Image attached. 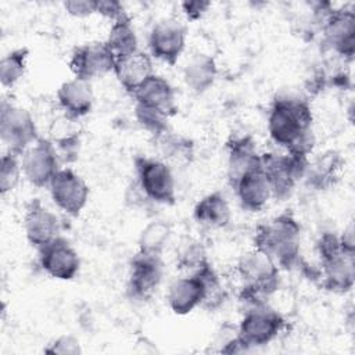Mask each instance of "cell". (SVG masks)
Returning a JSON list of instances; mask_svg holds the SVG:
<instances>
[{"mask_svg": "<svg viewBox=\"0 0 355 355\" xmlns=\"http://www.w3.org/2000/svg\"><path fill=\"white\" fill-rule=\"evenodd\" d=\"M312 110L306 98L291 94L277 96L268 116L270 139L287 153L309 157L315 146Z\"/></svg>", "mask_w": 355, "mask_h": 355, "instance_id": "cell-1", "label": "cell"}, {"mask_svg": "<svg viewBox=\"0 0 355 355\" xmlns=\"http://www.w3.org/2000/svg\"><path fill=\"white\" fill-rule=\"evenodd\" d=\"M301 226L288 214H280L258 225L254 234V248L266 254L279 269L291 270L300 265Z\"/></svg>", "mask_w": 355, "mask_h": 355, "instance_id": "cell-2", "label": "cell"}, {"mask_svg": "<svg viewBox=\"0 0 355 355\" xmlns=\"http://www.w3.org/2000/svg\"><path fill=\"white\" fill-rule=\"evenodd\" d=\"M237 273L243 280L239 300L245 308L268 304L270 295L280 287V269L266 254L255 248L241 255Z\"/></svg>", "mask_w": 355, "mask_h": 355, "instance_id": "cell-3", "label": "cell"}, {"mask_svg": "<svg viewBox=\"0 0 355 355\" xmlns=\"http://www.w3.org/2000/svg\"><path fill=\"white\" fill-rule=\"evenodd\" d=\"M308 157L293 153H263L261 154V168L270 187L272 197L286 200L294 191L297 183L304 178Z\"/></svg>", "mask_w": 355, "mask_h": 355, "instance_id": "cell-4", "label": "cell"}, {"mask_svg": "<svg viewBox=\"0 0 355 355\" xmlns=\"http://www.w3.org/2000/svg\"><path fill=\"white\" fill-rule=\"evenodd\" d=\"M0 137L7 151L19 157L40 139L33 115L6 100L0 105Z\"/></svg>", "mask_w": 355, "mask_h": 355, "instance_id": "cell-5", "label": "cell"}, {"mask_svg": "<svg viewBox=\"0 0 355 355\" xmlns=\"http://www.w3.org/2000/svg\"><path fill=\"white\" fill-rule=\"evenodd\" d=\"M136 184L147 200L157 204H173L176 198L175 178L171 166L158 158L136 157Z\"/></svg>", "mask_w": 355, "mask_h": 355, "instance_id": "cell-6", "label": "cell"}, {"mask_svg": "<svg viewBox=\"0 0 355 355\" xmlns=\"http://www.w3.org/2000/svg\"><path fill=\"white\" fill-rule=\"evenodd\" d=\"M284 326V316L269 304L250 306L237 326V336L252 349L273 341Z\"/></svg>", "mask_w": 355, "mask_h": 355, "instance_id": "cell-7", "label": "cell"}, {"mask_svg": "<svg viewBox=\"0 0 355 355\" xmlns=\"http://www.w3.org/2000/svg\"><path fill=\"white\" fill-rule=\"evenodd\" d=\"M22 175L35 187H49L51 179L61 169V158L54 144L40 137L21 155Z\"/></svg>", "mask_w": 355, "mask_h": 355, "instance_id": "cell-8", "label": "cell"}, {"mask_svg": "<svg viewBox=\"0 0 355 355\" xmlns=\"http://www.w3.org/2000/svg\"><path fill=\"white\" fill-rule=\"evenodd\" d=\"M164 276L161 255L137 251L130 259L128 275V294L137 301L150 300L159 287Z\"/></svg>", "mask_w": 355, "mask_h": 355, "instance_id": "cell-9", "label": "cell"}, {"mask_svg": "<svg viewBox=\"0 0 355 355\" xmlns=\"http://www.w3.org/2000/svg\"><path fill=\"white\" fill-rule=\"evenodd\" d=\"M323 46L338 57L351 61L355 54V12L352 8H334L322 28Z\"/></svg>", "mask_w": 355, "mask_h": 355, "instance_id": "cell-10", "label": "cell"}, {"mask_svg": "<svg viewBox=\"0 0 355 355\" xmlns=\"http://www.w3.org/2000/svg\"><path fill=\"white\" fill-rule=\"evenodd\" d=\"M115 57L104 42H90L76 46L71 54L69 69L73 78L92 82L114 72Z\"/></svg>", "mask_w": 355, "mask_h": 355, "instance_id": "cell-11", "label": "cell"}, {"mask_svg": "<svg viewBox=\"0 0 355 355\" xmlns=\"http://www.w3.org/2000/svg\"><path fill=\"white\" fill-rule=\"evenodd\" d=\"M54 204L67 215L76 218L87 204L89 186L80 175L71 168H61L49 184Z\"/></svg>", "mask_w": 355, "mask_h": 355, "instance_id": "cell-12", "label": "cell"}, {"mask_svg": "<svg viewBox=\"0 0 355 355\" xmlns=\"http://www.w3.org/2000/svg\"><path fill=\"white\" fill-rule=\"evenodd\" d=\"M186 47V28L175 18H164L153 25L148 35L150 55L173 67Z\"/></svg>", "mask_w": 355, "mask_h": 355, "instance_id": "cell-13", "label": "cell"}, {"mask_svg": "<svg viewBox=\"0 0 355 355\" xmlns=\"http://www.w3.org/2000/svg\"><path fill=\"white\" fill-rule=\"evenodd\" d=\"M39 265L53 279L72 280L80 269V258L71 243L62 236L37 250Z\"/></svg>", "mask_w": 355, "mask_h": 355, "instance_id": "cell-14", "label": "cell"}, {"mask_svg": "<svg viewBox=\"0 0 355 355\" xmlns=\"http://www.w3.org/2000/svg\"><path fill=\"white\" fill-rule=\"evenodd\" d=\"M24 229L26 240L36 250L61 236V222L39 198H32L25 209Z\"/></svg>", "mask_w": 355, "mask_h": 355, "instance_id": "cell-15", "label": "cell"}, {"mask_svg": "<svg viewBox=\"0 0 355 355\" xmlns=\"http://www.w3.org/2000/svg\"><path fill=\"white\" fill-rule=\"evenodd\" d=\"M232 187L234 189L240 205L250 212L261 211L272 197L270 187L261 165L243 173L232 183Z\"/></svg>", "mask_w": 355, "mask_h": 355, "instance_id": "cell-16", "label": "cell"}, {"mask_svg": "<svg viewBox=\"0 0 355 355\" xmlns=\"http://www.w3.org/2000/svg\"><path fill=\"white\" fill-rule=\"evenodd\" d=\"M355 251H343L338 255L320 262L322 287L336 294H345L355 283Z\"/></svg>", "mask_w": 355, "mask_h": 355, "instance_id": "cell-17", "label": "cell"}, {"mask_svg": "<svg viewBox=\"0 0 355 355\" xmlns=\"http://www.w3.org/2000/svg\"><path fill=\"white\" fill-rule=\"evenodd\" d=\"M135 104L157 110L168 118L178 111L172 85L159 75H151L133 94Z\"/></svg>", "mask_w": 355, "mask_h": 355, "instance_id": "cell-18", "label": "cell"}, {"mask_svg": "<svg viewBox=\"0 0 355 355\" xmlns=\"http://www.w3.org/2000/svg\"><path fill=\"white\" fill-rule=\"evenodd\" d=\"M93 90L90 82L80 79H71L64 82L57 90V103L68 118L80 119L86 116L93 108Z\"/></svg>", "mask_w": 355, "mask_h": 355, "instance_id": "cell-19", "label": "cell"}, {"mask_svg": "<svg viewBox=\"0 0 355 355\" xmlns=\"http://www.w3.org/2000/svg\"><path fill=\"white\" fill-rule=\"evenodd\" d=\"M204 297V284L198 273L184 275L173 280L168 288L166 301L176 315H187L197 306H201Z\"/></svg>", "mask_w": 355, "mask_h": 355, "instance_id": "cell-20", "label": "cell"}, {"mask_svg": "<svg viewBox=\"0 0 355 355\" xmlns=\"http://www.w3.org/2000/svg\"><path fill=\"white\" fill-rule=\"evenodd\" d=\"M114 75L119 85L133 94L151 75H154L151 55L137 50L136 53L115 61Z\"/></svg>", "mask_w": 355, "mask_h": 355, "instance_id": "cell-21", "label": "cell"}, {"mask_svg": "<svg viewBox=\"0 0 355 355\" xmlns=\"http://www.w3.org/2000/svg\"><path fill=\"white\" fill-rule=\"evenodd\" d=\"M261 165L255 141L251 136H236L227 141V176L230 184L247 171Z\"/></svg>", "mask_w": 355, "mask_h": 355, "instance_id": "cell-22", "label": "cell"}, {"mask_svg": "<svg viewBox=\"0 0 355 355\" xmlns=\"http://www.w3.org/2000/svg\"><path fill=\"white\" fill-rule=\"evenodd\" d=\"M193 216L197 223L222 229L226 227L232 219V209L226 197L220 191H214L204 196L193 209Z\"/></svg>", "mask_w": 355, "mask_h": 355, "instance_id": "cell-23", "label": "cell"}, {"mask_svg": "<svg viewBox=\"0 0 355 355\" xmlns=\"http://www.w3.org/2000/svg\"><path fill=\"white\" fill-rule=\"evenodd\" d=\"M218 75V67L214 57L208 54H194L183 69L186 86L196 94H202L211 89Z\"/></svg>", "mask_w": 355, "mask_h": 355, "instance_id": "cell-24", "label": "cell"}, {"mask_svg": "<svg viewBox=\"0 0 355 355\" xmlns=\"http://www.w3.org/2000/svg\"><path fill=\"white\" fill-rule=\"evenodd\" d=\"M47 137L55 147L61 161H71L72 155L78 154L80 144V129L76 119L62 115L51 122Z\"/></svg>", "mask_w": 355, "mask_h": 355, "instance_id": "cell-25", "label": "cell"}, {"mask_svg": "<svg viewBox=\"0 0 355 355\" xmlns=\"http://www.w3.org/2000/svg\"><path fill=\"white\" fill-rule=\"evenodd\" d=\"M341 165L343 159L340 154L336 151H327L313 161H308V166L302 179H305L311 187L316 190H324L334 184Z\"/></svg>", "mask_w": 355, "mask_h": 355, "instance_id": "cell-26", "label": "cell"}, {"mask_svg": "<svg viewBox=\"0 0 355 355\" xmlns=\"http://www.w3.org/2000/svg\"><path fill=\"white\" fill-rule=\"evenodd\" d=\"M161 158L169 166H187L194 158V143L191 139L175 133L171 129L155 139Z\"/></svg>", "mask_w": 355, "mask_h": 355, "instance_id": "cell-27", "label": "cell"}, {"mask_svg": "<svg viewBox=\"0 0 355 355\" xmlns=\"http://www.w3.org/2000/svg\"><path fill=\"white\" fill-rule=\"evenodd\" d=\"M104 43L111 51V54L115 57V61L128 57L139 50L136 31L132 25L129 15L112 22Z\"/></svg>", "mask_w": 355, "mask_h": 355, "instance_id": "cell-28", "label": "cell"}, {"mask_svg": "<svg viewBox=\"0 0 355 355\" xmlns=\"http://www.w3.org/2000/svg\"><path fill=\"white\" fill-rule=\"evenodd\" d=\"M171 236V226L164 220H151L141 230L139 237V251L161 255Z\"/></svg>", "mask_w": 355, "mask_h": 355, "instance_id": "cell-29", "label": "cell"}, {"mask_svg": "<svg viewBox=\"0 0 355 355\" xmlns=\"http://www.w3.org/2000/svg\"><path fill=\"white\" fill-rule=\"evenodd\" d=\"M29 50L19 47L6 54L0 61V82L3 87H12L25 73Z\"/></svg>", "mask_w": 355, "mask_h": 355, "instance_id": "cell-30", "label": "cell"}, {"mask_svg": "<svg viewBox=\"0 0 355 355\" xmlns=\"http://www.w3.org/2000/svg\"><path fill=\"white\" fill-rule=\"evenodd\" d=\"M208 263L205 248L196 240H186L176 254V266L186 275L197 273Z\"/></svg>", "mask_w": 355, "mask_h": 355, "instance_id": "cell-31", "label": "cell"}, {"mask_svg": "<svg viewBox=\"0 0 355 355\" xmlns=\"http://www.w3.org/2000/svg\"><path fill=\"white\" fill-rule=\"evenodd\" d=\"M197 273L200 275L204 284V297H202L201 306L208 311H214L219 308L226 300V291L222 286V282L218 273L214 270L211 263L204 266Z\"/></svg>", "mask_w": 355, "mask_h": 355, "instance_id": "cell-32", "label": "cell"}, {"mask_svg": "<svg viewBox=\"0 0 355 355\" xmlns=\"http://www.w3.org/2000/svg\"><path fill=\"white\" fill-rule=\"evenodd\" d=\"M22 175L21 157L7 151L0 158V193L1 196L12 191Z\"/></svg>", "mask_w": 355, "mask_h": 355, "instance_id": "cell-33", "label": "cell"}, {"mask_svg": "<svg viewBox=\"0 0 355 355\" xmlns=\"http://www.w3.org/2000/svg\"><path fill=\"white\" fill-rule=\"evenodd\" d=\"M135 116L137 123L144 130H147L154 137V140L169 130V125H168L169 118L157 110H153L140 104H135Z\"/></svg>", "mask_w": 355, "mask_h": 355, "instance_id": "cell-34", "label": "cell"}, {"mask_svg": "<svg viewBox=\"0 0 355 355\" xmlns=\"http://www.w3.org/2000/svg\"><path fill=\"white\" fill-rule=\"evenodd\" d=\"M345 250L347 248L341 244L340 236H337L336 233H331V232H324L316 243V252L319 255L320 262H324ZM347 251H351V250H347Z\"/></svg>", "mask_w": 355, "mask_h": 355, "instance_id": "cell-35", "label": "cell"}, {"mask_svg": "<svg viewBox=\"0 0 355 355\" xmlns=\"http://www.w3.org/2000/svg\"><path fill=\"white\" fill-rule=\"evenodd\" d=\"M44 352L51 355H78L82 352V348L78 338L71 334H62L49 343Z\"/></svg>", "mask_w": 355, "mask_h": 355, "instance_id": "cell-36", "label": "cell"}, {"mask_svg": "<svg viewBox=\"0 0 355 355\" xmlns=\"http://www.w3.org/2000/svg\"><path fill=\"white\" fill-rule=\"evenodd\" d=\"M96 14L103 15L104 18L110 19L111 22H115L123 17H128L123 4L116 0L96 1Z\"/></svg>", "mask_w": 355, "mask_h": 355, "instance_id": "cell-37", "label": "cell"}, {"mask_svg": "<svg viewBox=\"0 0 355 355\" xmlns=\"http://www.w3.org/2000/svg\"><path fill=\"white\" fill-rule=\"evenodd\" d=\"M65 11L76 18H85L96 14V1L93 0H68L64 1Z\"/></svg>", "mask_w": 355, "mask_h": 355, "instance_id": "cell-38", "label": "cell"}, {"mask_svg": "<svg viewBox=\"0 0 355 355\" xmlns=\"http://www.w3.org/2000/svg\"><path fill=\"white\" fill-rule=\"evenodd\" d=\"M180 7L189 21H198L208 12L211 3L207 0H193V1H183Z\"/></svg>", "mask_w": 355, "mask_h": 355, "instance_id": "cell-39", "label": "cell"}]
</instances>
